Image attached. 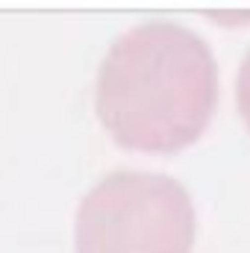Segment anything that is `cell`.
Returning a JSON list of instances; mask_svg holds the SVG:
<instances>
[{"label": "cell", "mask_w": 250, "mask_h": 253, "mask_svg": "<svg viewBox=\"0 0 250 253\" xmlns=\"http://www.w3.org/2000/svg\"><path fill=\"white\" fill-rule=\"evenodd\" d=\"M218 103V65L209 44L174 21L124 33L97 74V115L129 150L171 153L200 138Z\"/></svg>", "instance_id": "obj_1"}, {"label": "cell", "mask_w": 250, "mask_h": 253, "mask_svg": "<svg viewBox=\"0 0 250 253\" xmlns=\"http://www.w3.org/2000/svg\"><path fill=\"white\" fill-rule=\"evenodd\" d=\"M194 206L165 174L112 171L77 212V253H191Z\"/></svg>", "instance_id": "obj_2"}, {"label": "cell", "mask_w": 250, "mask_h": 253, "mask_svg": "<svg viewBox=\"0 0 250 253\" xmlns=\"http://www.w3.org/2000/svg\"><path fill=\"white\" fill-rule=\"evenodd\" d=\"M236 97H239V109H242V118L250 126V50L245 56V62L239 68V83H236Z\"/></svg>", "instance_id": "obj_3"}]
</instances>
